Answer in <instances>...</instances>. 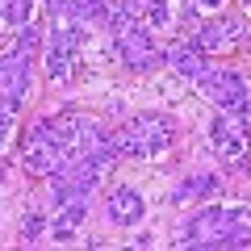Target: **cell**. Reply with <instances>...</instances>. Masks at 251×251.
<instances>
[{"label": "cell", "instance_id": "15", "mask_svg": "<svg viewBox=\"0 0 251 251\" xmlns=\"http://www.w3.org/2000/svg\"><path fill=\"white\" fill-rule=\"evenodd\" d=\"M168 21H172V9H168V0H155L151 9L143 13V25L151 29V34H155V29H163V25H168Z\"/></svg>", "mask_w": 251, "mask_h": 251}, {"label": "cell", "instance_id": "18", "mask_svg": "<svg viewBox=\"0 0 251 251\" xmlns=\"http://www.w3.org/2000/svg\"><path fill=\"white\" fill-rule=\"evenodd\" d=\"M193 4H197V9H201V4H205V9H218L222 0H193Z\"/></svg>", "mask_w": 251, "mask_h": 251}, {"label": "cell", "instance_id": "9", "mask_svg": "<svg viewBox=\"0 0 251 251\" xmlns=\"http://www.w3.org/2000/svg\"><path fill=\"white\" fill-rule=\"evenodd\" d=\"M218 188H222V180L214 172H193L188 180H180L172 188V201H209V197H218Z\"/></svg>", "mask_w": 251, "mask_h": 251}, {"label": "cell", "instance_id": "8", "mask_svg": "<svg viewBox=\"0 0 251 251\" xmlns=\"http://www.w3.org/2000/svg\"><path fill=\"white\" fill-rule=\"evenodd\" d=\"M159 54H163V63H168L172 72L188 75V80H197V72L205 67V54H201V50H193V46H188L184 38H180V42H168Z\"/></svg>", "mask_w": 251, "mask_h": 251}, {"label": "cell", "instance_id": "13", "mask_svg": "<svg viewBox=\"0 0 251 251\" xmlns=\"http://www.w3.org/2000/svg\"><path fill=\"white\" fill-rule=\"evenodd\" d=\"M0 17L9 25H25L34 17V0H0Z\"/></svg>", "mask_w": 251, "mask_h": 251}, {"label": "cell", "instance_id": "6", "mask_svg": "<svg viewBox=\"0 0 251 251\" xmlns=\"http://www.w3.org/2000/svg\"><path fill=\"white\" fill-rule=\"evenodd\" d=\"M134 130H138V138H143V147H147V159H151V155H163L172 147V138H176V122H172L168 113H138Z\"/></svg>", "mask_w": 251, "mask_h": 251}, {"label": "cell", "instance_id": "2", "mask_svg": "<svg viewBox=\"0 0 251 251\" xmlns=\"http://www.w3.org/2000/svg\"><path fill=\"white\" fill-rule=\"evenodd\" d=\"M113 50H117V59H122L126 67H134V72H151V67H159V63H163L159 46H155L151 29H147L143 21H134L130 29L113 34Z\"/></svg>", "mask_w": 251, "mask_h": 251}, {"label": "cell", "instance_id": "16", "mask_svg": "<svg viewBox=\"0 0 251 251\" xmlns=\"http://www.w3.org/2000/svg\"><path fill=\"white\" fill-rule=\"evenodd\" d=\"M42 230H46V218H42V214H29L25 222H21V234H25L29 243H34V239H42Z\"/></svg>", "mask_w": 251, "mask_h": 251}, {"label": "cell", "instance_id": "1", "mask_svg": "<svg viewBox=\"0 0 251 251\" xmlns=\"http://www.w3.org/2000/svg\"><path fill=\"white\" fill-rule=\"evenodd\" d=\"M197 88L218 105V113H239L247 109V75L234 67H201L197 72Z\"/></svg>", "mask_w": 251, "mask_h": 251}, {"label": "cell", "instance_id": "14", "mask_svg": "<svg viewBox=\"0 0 251 251\" xmlns=\"http://www.w3.org/2000/svg\"><path fill=\"white\" fill-rule=\"evenodd\" d=\"M42 46V29L34 25V21H25V25H17V42H13V50H21V54H29L34 59V50Z\"/></svg>", "mask_w": 251, "mask_h": 251}, {"label": "cell", "instance_id": "17", "mask_svg": "<svg viewBox=\"0 0 251 251\" xmlns=\"http://www.w3.org/2000/svg\"><path fill=\"white\" fill-rule=\"evenodd\" d=\"M9 126H13V109L0 105V147H4V138H9Z\"/></svg>", "mask_w": 251, "mask_h": 251}, {"label": "cell", "instance_id": "5", "mask_svg": "<svg viewBox=\"0 0 251 251\" xmlns=\"http://www.w3.org/2000/svg\"><path fill=\"white\" fill-rule=\"evenodd\" d=\"M193 50H201V54H209V50H226V46H234V42H243V21L239 17H226V21H201L193 34L184 38Z\"/></svg>", "mask_w": 251, "mask_h": 251}, {"label": "cell", "instance_id": "11", "mask_svg": "<svg viewBox=\"0 0 251 251\" xmlns=\"http://www.w3.org/2000/svg\"><path fill=\"white\" fill-rule=\"evenodd\" d=\"M84 209H88L84 201H72V205H59V218L50 222V239H63V243H67L75 230H80V222H84Z\"/></svg>", "mask_w": 251, "mask_h": 251}, {"label": "cell", "instance_id": "10", "mask_svg": "<svg viewBox=\"0 0 251 251\" xmlns=\"http://www.w3.org/2000/svg\"><path fill=\"white\" fill-rule=\"evenodd\" d=\"M21 163H25L29 176H50V172L63 168L67 159L59 155V147H54V143H34V147H25V159H21Z\"/></svg>", "mask_w": 251, "mask_h": 251}, {"label": "cell", "instance_id": "12", "mask_svg": "<svg viewBox=\"0 0 251 251\" xmlns=\"http://www.w3.org/2000/svg\"><path fill=\"white\" fill-rule=\"evenodd\" d=\"M67 67H72V50L50 38V54H46V75H50V84H63V80H67Z\"/></svg>", "mask_w": 251, "mask_h": 251}, {"label": "cell", "instance_id": "19", "mask_svg": "<svg viewBox=\"0 0 251 251\" xmlns=\"http://www.w3.org/2000/svg\"><path fill=\"white\" fill-rule=\"evenodd\" d=\"M42 4H46V0H42Z\"/></svg>", "mask_w": 251, "mask_h": 251}, {"label": "cell", "instance_id": "3", "mask_svg": "<svg viewBox=\"0 0 251 251\" xmlns=\"http://www.w3.org/2000/svg\"><path fill=\"white\" fill-rule=\"evenodd\" d=\"M209 147H214V155L222 159V168H230V172L247 168V134L234 130L230 113H218L214 122H209Z\"/></svg>", "mask_w": 251, "mask_h": 251}, {"label": "cell", "instance_id": "7", "mask_svg": "<svg viewBox=\"0 0 251 251\" xmlns=\"http://www.w3.org/2000/svg\"><path fill=\"white\" fill-rule=\"evenodd\" d=\"M143 209H147V201H143L138 188H113L109 201H105L109 222H117V226H134L138 218H143Z\"/></svg>", "mask_w": 251, "mask_h": 251}, {"label": "cell", "instance_id": "4", "mask_svg": "<svg viewBox=\"0 0 251 251\" xmlns=\"http://www.w3.org/2000/svg\"><path fill=\"white\" fill-rule=\"evenodd\" d=\"M29 67H34V59L21 50H9L0 54V105L13 109L17 113L21 100H25V88H29Z\"/></svg>", "mask_w": 251, "mask_h": 251}]
</instances>
